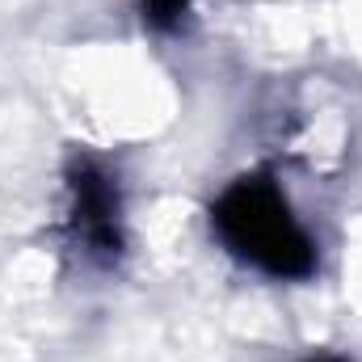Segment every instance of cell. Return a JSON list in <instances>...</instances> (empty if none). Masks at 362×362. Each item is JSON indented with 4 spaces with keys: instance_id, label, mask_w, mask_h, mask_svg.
Here are the masks:
<instances>
[{
    "instance_id": "3957f363",
    "label": "cell",
    "mask_w": 362,
    "mask_h": 362,
    "mask_svg": "<svg viewBox=\"0 0 362 362\" xmlns=\"http://www.w3.org/2000/svg\"><path fill=\"white\" fill-rule=\"evenodd\" d=\"M185 4H189V0H144V17H148L156 30H169V25L181 21Z\"/></svg>"
},
{
    "instance_id": "7a4b0ae2",
    "label": "cell",
    "mask_w": 362,
    "mask_h": 362,
    "mask_svg": "<svg viewBox=\"0 0 362 362\" xmlns=\"http://www.w3.org/2000/svg\"><path fill=\"white\" fill-rule=\"evenodd\" d=\"M68 194H72V232L85 245V253L97 262H118L122 257L118 181L93 160H76L68 173Z\"/></svg>"
},
{
    "instance_id": "277c9868",
    "label": "cell",
    "mask_w": 362,
    "mask_h": 362,
    "mask_svg": "<svg viewBox=\"0 0 362 362\" xmlns=\"http://www.w3.org/2000/svg\"><path fill=\"white\" fill-rule=\"evenodd\" d=\"M308 362H350V358H341V354H316V358H308Z\"/></svg>"
},
{
    "instance_id": "6da1fadb",
    "label": "cell",
    "mask_w": 362,
    "mask_h": 362,
    "mask_svg": "<svg viewBox=\"0 0 362 362\" xmlns=\"http://www.w3.org/2000/svg\"><path fill=\"white\" fill-rule=\"evenodd\" d=\"M215 236L240 262L270 278H308L316 270V245L291 215L278 185L262 173L232 181L211 206Z\"/></svg>"
}]
</instances>
